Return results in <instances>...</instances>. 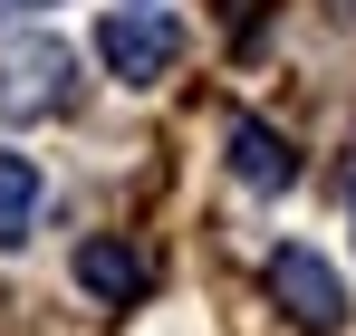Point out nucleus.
<instances>
[{"instance_id": "f257e3e1", "label": "nucleus", "mask_w": 356, "mask_h": 336, "mask_svg": "<svg viewBox=\"0 0 356 336\" xmlns=\"http://www.w3.org/2000/svg\"><path fill=\"white\" fill-rule=\"evenodd\" d=\"M260 279H270V298H280L289 327H308V336H337V327H347V288H337V269H327L318 250H298V240H289V250H270Z\"/></svg>"}, {"instance_id": "f03ea898", "label": "nucleus", "mask_w": 356, "mask_h": 336, "mask_svg": "<svg viewBox=\"0 0 356 336\" xmlns=\"http://www.w3.org/2000/svg\"><path fill=\"white\" fill-rule=\"evenodd\" d=\"M97 58L116 67L125 87H154V77H174L183 29L164 19V10H106V19H97Z\"/></svg>"}, {"instance_id": "7ed1b4c3", "label": "nucleus", "mask_w": 356, "mask_h": 336, "mask_svg": "<svg viewBox=\"0 0 356 336\" xmlns=\"http://www.w3.org/2000/svg\"><path fill=\"white\" fill-rule=\"evenodd\" d=\"M222 144H232V173L250 183V192H289V183H298V154H289V135H280V125L232 115V125H222Z\"/></svg>"}, {"instance_id": "20e7f679", "label": "nucleus", "mask_w": 356, "mask_h": 336, "mask_svg": "<svg viewBox=\"0 0 356 336\" xmlns=\"http://www.w3.org/2000/svg\"><path fill=\"white\" fill-rule=\"evenodd\" d=\"M67 96H77V58H67L58 39H39V49H19V67H10V87H0V106H10V115L67 106Z\"/></svg>"}, {"instance_id": "39448f33", "label": "nucleus", "mask_w": 356, "mask_h": 336, "mask_svg": "<svg viewBox=\"0 0 356 336\" xmlns=\"http://www.w3.org/2000/svg\"><path fill=\"white\" fill-rule=\"evenodd\" d=\"M77 288L106 298V308L145 298V250H135V240H77Z\"/></svg>"}, {"instance_id": "423d86ee", "label": "nucleus", "mask_w": 356, "mask_h": 336, "mask_svg": "<svg viewBox=\"0 0 356 336\" xmlns=\"http://www.w3.org/2000/svg\"><path fill=\"white\" fill-rule=\"evenodd\" d=\"M29 230H39V164L0 154V250H19Z\"/></svg>"}, {"instance_id": "0eeeda50", "label": "nucleus", "mask_w": 356, "mask_h": 336, "mask_svg": "<svg viewBox=\"0 0 356 336\" xmlns=\"http://www.w3.org/2000/svg\"><path fill=\"white\" fill-rule=\"evenodd\" d=\"M39 10H49V0H0V29H10V19H39Z\"/></svg>"}, {"instance_id": "6e6552de", "label": "nucleus", "mask_w": 356, "mask_h": 336, "mask_svg": "<svg viewBox=\"0 0 356 336\" xmlns=\"http://www.w3.org/2000/svg\"><path fill=\"white\" fill-rule=\"evenodd\" d=\"M347 221H356V183H347Z\"/></svg>"}]
</instances>
